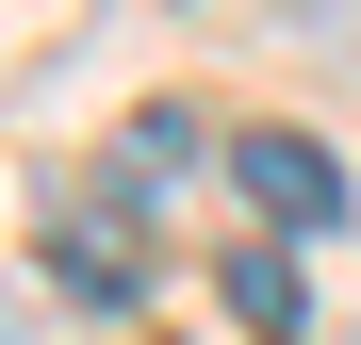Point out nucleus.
Instances as JSON below:
<instances>
[{"label":"nucleus","mask_w":361,"mask_h":345,"mask_svg":"<svg viewBox=\"0 0 361 345\" xmlns=\"http://www.w3.org/2000/svg\"><path fill=\"white\" fill-rule=\"evenodd\" d=\"M230 181L263 198V230H329V214H345V164H329L312 132H247V148H230Z\"/></svg>","instance_id":"1"},{"label":"nucleus","mask_w":361,"mask_h":345,"mask_svg":"<svg viewBox=\"0 0 361 345\" xmlns=\"http://www.w3.org/2000/svg\"><path fill=\"white\" fill-rule=\"evenodd\" d=\"M49 279H82V296H132V279H148V230H132V198H82V214H49Z\"/></svg>","instance_id":"2"},{"label":"nucleus","mask_w":361,"mask_h":345,"mask_svg":"<svg viewBox=\"0 0 361 345\" xmlns=\"http://www.w3.org/2000/svg\"><path fill=\"white\" fill-rule=\"evenodd\" d=\"M230 313H247V329H295V263L247 247V263H230Z\"/></svg>","instance_id":"3"}]
</instances>
